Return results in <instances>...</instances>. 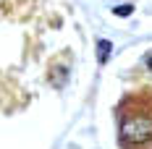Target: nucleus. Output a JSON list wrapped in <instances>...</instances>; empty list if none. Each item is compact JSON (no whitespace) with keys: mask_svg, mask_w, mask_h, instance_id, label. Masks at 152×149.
Here are the masks:
<instances>
[{"mask_svg":"<svg viewBox=\"0 0 152 149\" xmlns=\"http://www.w3.org/2000/svg\"><path fill=\"white\" fill-rule=\"evenodd\" d=\"M123 141H150L152 139V120L147 118H126L121 123Z\"/></svg>","mask_w":152,"mask_h":149,"instance_id":"1","label":"nucleus"}]
</instances>
